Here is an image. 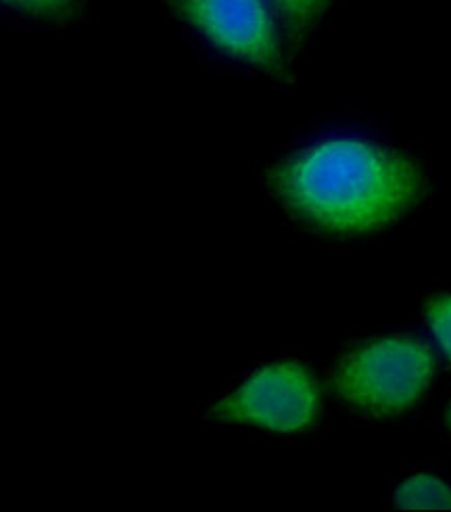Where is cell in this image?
<instances>
[{"label": "cell", "mask_w": 451, "mask_h": 512, "mask_svg": "<svg viewBox=\"0 0 451 512\" xmlns=\"http://www.w3.org/2000/svg\"><path fill=\"white\" fill-rule=\"evenodd\" d=\"M435 360L429 345L385 337L347 352L330 372V387L355 414L389 421L412 412L431 387Z\"/></svg>", "instance_id": "2"}, {"label": "cell", "mask_w": 451, "mask_h": 512, "mask_svg": "<svg viewBox=\"0 0 451 512\" xmlns=\"http://www.w3.org/2000/svg\"><path fill=\"white\" fill-rule=\"evenodd\" d=\"M0 3L42 19H65L76 9V0H0Z\"/></svg>", "instance_id": "8"}, {"label": "cell", "mask_w": 451, "mask_h": 512, "mask_svg": "<svg viewBox=\"0 0 451 512\" xmlns=\"http://www.w3.org/2000/svg\"><path fill=\"white\" fill-rule=\"evenodd\" d=\"M330 3L332 0H272L270 9L291 38H303L322 21Z\"/></svg>", "instance_id": "6"}, {"label": "cell", "mask_w": 451, "mask_h": 512, "mask_svg": "<svg viewBox=\"0 0 451 512\" xmlns=\"http://www.w3.org/2000/svg\"><path fill=\"white\" fill-rule=\"evenodd\" d=\"M399 508H451V485L433 473L403 479L395 492Z\"/></svg>", "instance_id": "5"}, {"label": "cell", "mask_w": 451, "mask_h": 512, "mask_svg": "<svg viewBox=\"0 0 451 512\" xmlns=\"http://www.w3.org/2000/svg\"><path fill=\"white\" fill-rule=\"evenodd\" d=\"M447 425H449V431H451V408H449V412H447Z\"/></svg>", "instance_id": "9"}, {"label": "cell", "mask_w": 451, "mask_h": 512, "mask_svg": "<svg viewBox=\"0 0 451 512\" xmlns=\"http://www.w3.org/2000/svg\"><path fill=\"white\" fill-rule=\"evenodd\" d=\"M426 318H429L433 333L441 343L443 352L451 360V295H437L426 304Z\"/></svg>", "instance_id": "7"}, {"label": "cell", "mask_w": 451, "mask_h": 512, "mask_svg": "<svg viewBox=\"0 0 451 512\" xmlns=\"http://www.w3.org/2000/svg\"><path fill=\"white\" fill-rule=\"evenodd\" d=\"M318 404L314 370L297 360H278L255 370L226 393L209 416L222 423L293 435L316 423Z\"/></svg>", "instance_id": "3"}, {"label": "cell", "mask_w": 451, "mask_h": 512, "mask_svg": "<svg viewBox=\"0 0 451 512\" xmlns=\"http://www.w3.org/2000/svg\"><path fill=\"white\" fill-rule=\"evenodd\" d=\"M266 186L305 235L349 243L412 218L431 180L385 128L347 118L299 138L268 170Z\"/></svg>", "instance_id": "1"}, {"label": "cell", "mask_w": 451, "mask_h": 512, "mask_svg": "<svg viewBox=\"0 0 451 512\" xmlns=\"http://www.w3.org/2000/svg\"><path fill=\"white\" fill-rule=\"evenodd\" d=\"M178 5L216 51L264 74H284L276 17L266 0H180Z\"/></svg>", "instance_id": "4"}]
</instances>
